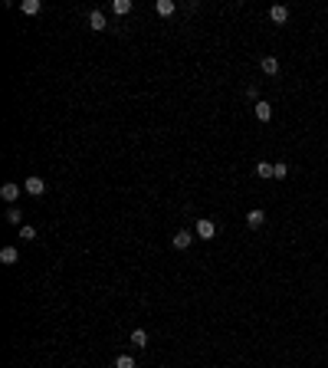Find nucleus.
<instances>
[{"instance_id":"nucleus-1","label":"nucleus","mask_w":328,"mask_h":368,"mask_svg":"<svg viewBox=\"0 0 328 368\" xmlns=\"http://www.w3.org/2000/svg\"><path fill=\"white\" fill-rule=\"evenodd\" d=\"M197 237H200V240H213V237H217V224L207 220V217H200L197 220Z\"/></svg>"},{"instance_id":"nucleus-2","label":"nucleus","mask_w":328,"mask_h":368,"mask_svg":"<svg viewBox=\"0 0 328 368\" xmlns=\"http://www.w3.org/2000/svg\"><path fill=\"white\" fill-rule=\"evenodd\" d=\"M23 188H26V191H30V194H33V197H39V194H46V181L39 178V174H30V178H26V181H23Z\"/></svg>"},{"instance_id":"nucleus-3","label":"nucleus","mask_w":328,"mask_h":368,"mask_svg":"<svg viewBox=\"0 0 328 368\" xmlns=\"http://www.w3.org/2000/svg\"><path fill=\"white\" fill-rule=\"evenodd\" d=\"M190 240H194V234H190V230H177V234L171 237V243L177 247V250H187V247H190Z\"/></svg>"},{"instance_id":"nucleus-4","label":"nucleus","mask_w":328,"mask_h":368,"mask_svg":"<svg viewBox=\"0 0 328 368\" xmlns=\"http://www.w3.org/2000/svg\"><path fill=\"white\" fill-rule=\"evenodd\" d=\"M269 20H273V23H286V20H289V7H282V3H276V7L269 10Z\"/></svg>"},{"instance_id":"nucleus-5","label":"nucleus","mask_w":328,"mask_h":368,"mask_svg":"<svg viewBox=\"0 0 328 368\" xmlns=\"http://www.w3.org/2000/svg\"><path fill=\"white\" fill-rule=\"evenodd\" d=\"M259 69H263L266 76H276V72H279V59H276V56H263V63H259Z\"/></svg>"},{"instance_id":"nucleus-6","label":"nucleus","mask_w":328,"mask_h":368,"mask_svg":"<svg viewBox=\"0 0 328 368\" xmlns=\"http://www.w3.org/2000/svg\"><path fill=\"white\" fill-rule=\"evenodd\" d=\"M0 197H3V201H16V197H20V184H13V181H7V184L0 188Z\"/></svg>"},{"instance_id":"nucleus-7","label":"nucleus","mask_w":328,"mask_h":368,"mask_svg":"<svg viewBox=\"0 0 328 368\" xmlns=\"http://www.w3.org/2000/svg\"><path fill=\"white\" fill-rule=\"evenodd\" d=\"M89 26H92L95 33H102L105 30V13H102V10H92V13H89Z\"/></svg>"},{"instance_id":"nucleus-8","label":"nucleus","mask_w":328,"mask_h":368,"mask_svg":"<svg viewBox=\"0 0 328 368\" xmlns=\"http://www.w3.org/2000/svg\"><path fill=\"white\" fill-rule=\"evenodd\" d=\"M246 224H250L253 230L263 227V224H266V211H250V214H246Z\"/></svg>"},{"instance_id":"nucleus-9","label":"nucleus","mask_w":328,"mask_h":368,"mask_svg":"<svg viewBox=\"0 0 328 368\" xmlns=\"http://www.w3.org/2000/svg\"><path fill=\"white\" fill-rule=\"evenodd\" d=\"M112 13H118V16L132 13V0H112Z\"/></svg>"},{"instance_id":"nucleus-10","label":"nucleus","mask_w":328,"mask_h":368,"mask_svg":"<svg viewBox=\"0 0 328 368\" xmlns=\"http://www.w3.org/2000/svg\"><path fill=\"white\" fill-rule=\"evenodd\" d=\"M256 118H259V122H269V118H273V109H269V102H256Z\"/></svg>"},{"instance_id":"nucleus-11","label":"nucleus","mask_w":328,"mask_h":368,"mask_svg":"<svg viewBox=\"0 0 328 368\" xmlns=\"http://www.w3.org/2000/svg\"><path fill=\"white\" fill-rule=\"evenodd\" d=\"M155 10H158L161 16H171V13H174V0H158Z\"/></svg>"},{"instance_id":"nucleus-12","label":"nucleus","mask_w":328,"mask_h":368,"mask_svg":"<svg viewBox=\"0 0 328 368\" xmlns=\"http://www.w3.org/2000/svg\"><path fill=\"white\" fill-rule=\"evenodd\" d=\"M16 257H20V253H16L13 247H3V250H0V263H7V267H10V263H16Z\"/></svg>"},{"instance_id":"nucleus-13","label":"nucleus","mask_w":328,"mask_h":368,"mask_svg":"<svg viewBox=\"0 0 328 368\" xmlns=\"http://www.w3.org/2000/svg\"><path fill=\"white\" fill-rule=\"evenodd\" d=\"M132 345L145 349V345H148V332H145V329H135V332H132Z\"/></svg>"},{"instance_id":"nucleus-14","label":"nucleus","mask_w":328,"mask_h":368,"mask_svg":"<svg viewBox=\"0 0 328 368\" xmlns=\"http://www.w3.org/2000/svg\"><path fill=\"white\" fill-rule=\"evenodd\" d=\"M256 174H259L263 181H269V178H273V165H269V161H259V165H256Z\"/></svg>"},{"instance_id":"nucleus-15","label":"nucleus","mask_w":328,"mask_h":368,"mask_svg":"<svg viewBox=\"0 0 328 368\" xmlns=\"http://www.w3.org/2000/svg\"><path fill=\"white\" fill-rule=\"evenodd\" d=\"M20 10H23V13H39V0H23V3H20Z\"/></svg>"},{"instance_id":"nucleus-16","label":"nucleus","mask_w":328,"mask_h":368,"mask_svg":"<svg viewBox=\"0 0 328 368\" xmlns=\"http://www.w3.org/2000/svg\"><path fill=\"white\" fill-rule=\"evenodd\" d=\"M273 178H289V165H286V161H279V165H273Z\"/></svg>"},{"instance_id":"nucleus-17","label":"nucleus","mask_w":328,"mask_h":368,"mask_svg":"<svg viewBox=\"0 0 328 368\" xmlns=\"http://www.w3.org/2000/svg\"><path fill=\"white\" fill-rule=\"evenodd\" d=\"M20 240H36V227L23 224V227H20Z\"/></svg>"},{"instance_id":"nucleus-18","label":"nucleus","mask_w":328,"mask_h":368,"mask_svg":"<svg viewBox=\"0 0 328 368\" xmlns=\"http://www.w3.org/2000/svg\"><path fill=\"white\" fill-rule=\"evenodd\" d=\"M115 368H135V359H132V355H118V359H115Z\"/></svg>"},{"instance_id":"nucleus-19","label":"nucleus","mask_w":328,"mask_h":368,"mask_svg":"<svg viewBox=\"0 0 328 368\" xmlns=\"http://www.w3.org/2000/svg\"><path fill=\"white\" fill-rule=\"evenodd\" d=\"M20 214H23L20 207H10V211H7V220H10V224H20Z\"/></svg>"}]
</instances>
